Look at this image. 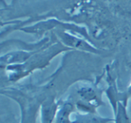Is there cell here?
I'll return each mask as SVG.
<instances>
[{"label":"cell","instance_id":"6da1fadb","mask_svg":"<svg viewBox=\"0 0 131 123\" xmlns=\"http://www.w3.org/2000/svg\"><path fill=\"white\" fill-rule=\"evenodd\" d=\"M60 104L54 98L48 97L41 104L40 116L41 123H54Z\"/></svg>","mask_w":131,"mask_h":123},{"label":"cell","instance_id":"7a4b0ae2","mask_svg":"<svg viewBox=\"0 0 131 123\" xmlns=\"http://www.w3.org/2000/svg\"><path fill=\"white\" fill-rule=\"evenodd\" d=\"M75 106L70 101H65L60 105L54 123H73L71 115L74 112Z\"/></svg>","mask_w":131,"mask_h":123},{"label":"cell","instance_id":"3957f363","mask_svg":"<svg viewBox=\"0 0 131 123\" xmlns=\"http://www.w3.org/2000/svg\"><path fill=\"white\" fill-rule=\"evenodd\" d=\"M112 121H114V119L104 118L96 113H81L76 116L73 123H108Z\"/></svg>","mask_w":131,"mask_h":123},{"label":"cell","instance_id":"277c9868","mask_svg":"<svg viewBox=\"0 0 131 123\" xmlns=\"http://www.w3.org/2000/svg\"><path fill=\"white\" fill-rule=\"evenodd\" d=\"M114 112L115 123H130V119L127 112V103L119 102Z\"/></svg>","mask_w":131,"mask_h":123},{"label":"cell","instance_id":"5b68a950","mask_svg":"<svg viewBox=\"0 0 131 123\" xmlns=\"http://www.w3.org/2000/svg\"><path fill=\"white\" fill-rule=\"evenodd\" d=\"M127 95H128V97L130 98V97H131V85L130 87H129V89H128V91H127Z\"/></svg>","mask_w":131,"mask_h":123}]
</instances>
